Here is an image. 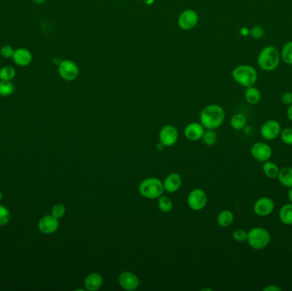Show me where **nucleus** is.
<instances>
[{"label":"nucleus","instance_id":"nucleus-1","mask_svg":"<svg viewBox=\"0 0 292 291\" xmlns=\"http://www.w3.org/2000/svg\"><path fill=\"white\" fill-rule=\"evenodd\" d=\"M225 111L222 106L209 104L200 114V122L204 128L215 130L222 126L225 120Z\"/></svg>","mask_w":292,"mask_h":291},{"label":"nucleus","instance_id":"nucleus-2","mask_svg":"<svg viewBox=\"0 0 292 291\" xmlns=\"http://www.w3.org/2000/svg\"><path fill=\"white\" fill-rule=\"evenodd\" d=\"M281 61L280 51L274 46H265L257 56V64L261 70L273 72L278 68Z\"/></svg>","mask_w":292,"mask_h":291},{"label":"nucleus","instance_id":"nucleus-3","mask_svg":"<svg viewBox=\"0 0 292 291\" xmlns=\"http://www.w3.org/2000/svg\"><path fill=\"white\" fill-rule=\"evenodd\" d=\"M232 77L236 83L247 88L256 85L258 80V73L253 66L241 64L233 68Z\"/></svg>","mask_w":292,"mask_h":291},{"label":"nucleus","instance_id":"nucleus-4","mask_svg":"<svg viewBox=\"0 0 292 291\" xmlns=\"http://www.w3.org/2000/svg\"><path fill=\"white\" fill-rule=\"evenodd\" d=\"M138 190L142 197L147 199H158L164 191L162 181L157 178H147L139 185Z\"/></svg>","mask_w":292,"mask_h":291},{"label":"nucleus","instance_id":"nucleus-5","mask_svg":"<svg viewBox=\"0 0 292 291\" xmlns=\"http://www.w3.org/2000/svg\"><path fill=\"white\" fill-rule=\"evenodd\" d=\"M247 241L253 249H263L270 243L271 236L267 229L263 227H253L248 232Z\"/></svg>","mask_w":292,"mask_h":291},{"label":"nucleus","instance_id":"nucleus-6","mask_svg":"<svg viewBox=\"0 0 292 291\" xmlns=\"http://www.w3.org/2000/svg\"><path fill=\"white\" fill-rule=\"evenodd\" d=\"M58 74L60 77L66 81H74L79 77L80 69L74 61L65 59L58 63Z\"/></svg>","mask_w":292,"mask_h":291},{"label":"nucleus","instance_id":"nucleus-7","mask_svg":"<svg viewBox=\"0 0 292 291\" xmlns=\"http://www.w3.org/2000/svg\"><path fill=\"white\" fill-rule=\"evenodd\" d=\"M199 17L197 11L192 9H187L182 11L178 17V26L185 31H190L196 28Z\"/></svg>","mask_w":292,"mask_h":291},{"label":"nucleus","instance_id":"nucleus-8","mask_svg":"<svg viewBox=\"0 0 292 291\" xmlns=\"http://www.w3.org/2000/svg\"><path fill=\"white\" fill-rule=\"evenodd\" d=\"M208 203V197L204 190L201 189H194L189 193L187 197V204L190 209L194 211H200L206 207Z\"/></svg>","mask_w":292,"mask_h":291},{"label":"nucleus","instance_id":"nucleus-9","mask_svg":"<svg viewBox=\"0 0 292 291\" xmlns=\"http://www.w3.org/2000/svg\"><path fill=\"white\" fill-rule=\"evenodd\" d=\"M281 133V125L276 120H268L260 127V135L265 140H273Z\"/></svg>","mask_w":292,"mask_h":291},{"label":"nucleus","instance_id":"nucleus-10","mask_svg":"<svg viewBox=\"0 0 292 291\" xmlns=\"http://www.w3.org/2000/svg\"><path fill=\"white\" fill-rule=\"evenodd\" d=\"M179 139V133L176 127L172 125L163 126L159 133V141L165 147H170L177 143Z\"/></svg>","mask_w":292,"mask_h":291},{"label":"nucleus","instance_id":"nucleus-11","mask_svg":"<svg viewBox=\"0 0 292 291\" xmlns=\"http://www.w3.org/2000/svg\"><path fill=\"white\" fill-rule=\"evenodd\" d=\"M118 282L120 287L127 291H134L137 290L140 285V280L136 274L130 271H124L119 275Z\"/></svg>","mask_w":292,"mask_h":291},{"label":"nucleus","instance_id":"nucleus-12","mask_svg":"<svg viewBox=\"0 0 292 291\" xmlns=\"http://www.w3.org/2000/svg\"><path fill=\"white\" fill-rule=\"evenodd\" d=\"M250 153L257 161L265 162L271 158L273 150L271 146L264 142H258L252 145Z\"/></svg>","mask_w":292,"mask_h":291},{"label":"nucleus","instance_id":"nucleus-13","mask_svg":"<svg viewBox=\"0 0 292 291\" xmlns=\"http://www.w3.org/2000/svg\"><path fill=\"white\" fill-rule=\"evenodd\" d=\"M275 203L269 197H261L255 203L254 212L260 217H266L273 213Z\"/></svg>","mask_w":292,"mask_h":291},{"label":"nucleus","instance_id":"nucleus-14","mask_svg":"<svg viewBox=\"0 0 292 291\" xmlns=\"http://www.w3.org/2000/svg\"><path fill=\"white\" fill-rule=\"evenodd\" d=\"M38 228L39 232L43 234H52L59 228V221L52 215H46L40 219L38 223Z\"/></svg>","mask_w":292,"mask_h":291},{"label":"nucleus","instance_id":"nucleus-15","mask_svg":"<svg viewBox=\"0 0 292 291\" xmlns=\"http://www.w3.org/2000/svg\"><path fill=\"white\" fill-rule=\"evenodd\" d=\"M12 60L15 64L19 67H27L32 63V53L29 50L23 48V47L15 49L14 54L12 56Z\"/></svg>","mask_w":292,"mask_h":291},{"label":"nucleus","instance_id":"nucleus-16","mask_svg":"<svg viewBox=\"0 0 292 291\" xmlns=\"http://www.w3.org/2000/svg\"><path fill=\"white\" fill-rule=\"evenodd\" d=\"M204 134V127L201 123H190L184 131L185 137L191 142L200 140Z\"/></svg>","mask_w":292,"mask_h":291},{"label":"nucleus","instance_id":"nucleus-17","mask_svg":"<svg viewBox=\"0 0 292 291\" xmlns=\"http://www.w3.org/2000/svg\"><path fill=\"white\" fill-rule=\"evenodd\" d=\"M162 184H163L164 191L174 193L178 191L182 186V179L179 173L172 172L166 177Z\"/></svg>","mask_w":292,"mask_h":291},{"label":"nucleus","instance_id":"nucleus-18","mask_svg":"<svg viewBox=\"0 0 292 291\" xmlns=\"http://www.w3.org/2000/svg\"><path fill=\"white\" fill-rule=\"evenodd\" d=\"M103 278L99 273H92L85 277V290L88 291H99L102 287Z\"/></svg>","mask_w":292,"mask_h":291},{"label":"nucleus","instance_id":"nucleus-19","mask_svg":"<svg viewBox=\"0 0 292 291\" xmlns=\"http://www.w3.org/2000/svg\"><path fill=\"white\" fill-rule=\"evenodd\" d=\"M244 98L250 104L256 105L257 103H259L261 99L260 90L255 86L247 87L244 92Z\"/></svg>","mask_w":292,"mask_h":291},{"label":"nucleus","instance_id":"nucleus-20","mask_svg":"<svg viewBox=\"0 0 292 291\" xmlns=\"http://www.w3.org/2000/svg\"><path fill=\"white\" fill-rule=\"evenodd\" d=\"M279 183L283 186L291 188L292 187V167H285L279 170L278 177Z\"/></svg>","mask_w":292,"mask_h":291},{"label":"nucleus","instance_id":"nucleus-21","mask_svg":"<svg viewBox=\"0 0 292 291\" xmlns=\"http://www.w3.org/2000/svg\"><path fill=\"white\" fill-rule=\"evenodd\" d=\"M234 221V215L231 211L222 210L217 216V223L222 227H228Z\"/></svg>","mask_w":292,"mask_h":291},{"label":"nucleus","instance_id":"nucleus-22","mask_svg":"<svg viewBox=\"0 0 292 291\" xmlns=\"http://www.w3.org/2000/svg\"><path fill=\"white\" fill-rule=\"evenodd\" d=\"M279 220L285 225L292 224V204L284 205L279 211Z\"/></svg>","mask_w":292,"mask_h":291},{"label":"nucleus","instance_id":"nucleus-23","mask_svg":"<svg viewBox=\"0 0 292 291\" xmlns=\"http://www.w3.org/2000/svg\"><path fill=\"white\" fill-rule=\"evenodd\" d=\"M230 123H231V126L234 130H243V129H244V127L246 126V116L243 115V114H235L234 116H232Z\"/></svg>","mask_w":292,"mask_h":291},{"label":"nucleus","instance_id":"nucleus-24","mask_svg":"<svg viewBox=\"0 0 292 291\" xmlns=\"http://www.w3.org/2000/svg\"><path fill=\"white\" fill-rule=\"evenodd\" d=\"M263 172L265 175L267 176L269 179H275L278 177L279 169L278 166L275 164L273 161H267L263 162Z\"/></svg>","mask_w":292,"mask_h":291},{"label":"nucleus","instance_id":"nucleus-25","mask_svg":"<svg viewBox=\"0 0 292 291\" xmlns=\"http://www.w3.org/2000/svg\"><path fill=\"white\" fill-rule=\"evenodd\" d=\"M280 56L284 63L292 65V40L285 43L280 51Z\"/></svg>","mask_w":292,"mask_h":291},{"label":"nucleus","instance_id":"nucleus-26","mask_svg":"<svg viewBox=\"0 0 292 291\" xmlns=\"http://www.w3.org/2000/svg\"><path fill=\"white\" fill-rule=\"evenodd\" d=\"M17 72L11 66H4L0 68V81H11L14 80Z\"/></svg>","mask_w":292,"mask_h":291},{"label":"nucleus","instance_id":"nucleus-27","mask_svg":"<svg viewBox=\"0 0 292 291\" xmlns=\"http://www.w3.org/2000/svg\"><path fill=\"white\" fill-rule=\"evenodd\" d=\"M15 86L11 81H0V96L10 97L14 93Z\"/></svg>","mask_w":292,"mask_h":291},{"label":"nucleus","instance_id":"nucleus-28","mask_svg":"<svg viewBox=\"0 0 292 291\" xmlns=\"http://www.w3.org/2000/svg\"><path fill=\"white\" fill-rule=\"evenodd\" d=\"M172 202L169 197L161 196L158 198V207L163 213H169L172 209Z\"/></svg>","mask_w":292,"mask_h":291},{"label":"nucleus","instance_id":"nucleus-29","mask_svg":"<svg viewBox=\"0 0 292 291\" xmlns=\"http://www.w3.org/2000/svg\"><path fill=\"white\" fill-rule=\"evenodd\" d=\"M202 139L204 141V144H207V145H213L217 141V135L215 134V131L208 129L206 132L204 131Z\"/></svg>","mask_w":292,"mask_h":291},{"label":"nucleus","instance_id":"nucleus-30","mask_svg":"<svg viewBox=\"0 0 292 291\" xmlns=\"http://www.w3.org/2000/svg\"><path fill=\"white\" fill-rule=\"evenodd\" d=\"M11 220V214L7 207L0 204V226H4Z\"/></svg>","mask_w":292,"mask_h":291},{"label":"nucleus","instance_id":"nucleus-31","mask_svg":"<svg viewBox=\"0 0 292 291\" xmlns=\"http://www.w3.org/2000/svg\"><path fill=\"white\" fill-rule=\"evenodd\" d=\"M250 35L254 39H260L265 35V29L260 25H256L250 29Z\"/></svg>","mask_w":292,"mask_h":291},{"label":"nucleus","instance_id":"nucleus-32","mask_svg":"<svg viewBox=\"0 0 292 291\" xmlns=\"http://www.w3.org/2000/svg\"><path fill=\"white\" fill-rule=\"evenodd\" d=\"M65 213H66V208L63 204H56L52 209V215L53 217L56 218L57 220L64 217Z\"/></svg>","mask_w":292,"mask_h":291},{"label":"nucleus","instance_id":"nucleus-33","mask_svg":"<svg viewBox=\"0 0 292 291\" xmlns=\"http://www.w3.org/2000/svg\"><path fill=\"white\" fill-rule=\"evenodd\" d=\"M247 238H248V232L244 231L243 229H237L232 232V239L236 242H244L246 241Z\"/></svg>","mask_w":292,"mask_h":291},{"label":"nucleus","instance_id":"nucleus-34","mask_svg":"<svg viewBox=\"0 0 292 291\" xmlns=\"http://www.w3.org/2000/svg\"><path fill=\"white\" fill-rule=\"evenodd\" d=\"M281 139L285 144L292 145V128L286 127L285 129L281 130L280 133Z\"/></svg>","mask_w":292,"mask_h":291},{"label":"nucleus","instance_id":"nucleus-35","mask_svg":"<svg viewBox=\"0 0 292 291\" xmlns=\"http://www.w3.org/2000/svg\"><path fill=\"white\" fill-rule=\"evenodd\" d=\"M15 49L11 46L9 45H5V46H2L1 49H0V54L1 56H3L4 58L9 59V58H12V56L14 54Z\"/></svg>","mask_w":292,"mask_h":291},{"label":"nucleus","instance_id":"nucleus-36","mask_svg":"<svg viewBox=\"0 0 292 291\" xmlns=\"http://www.w3.org/2000/svg\"><path fill=\"white\" fill-rule=\"evenodd\" d=\"M281 101L285 105H291L292 104V91H287L282 95Z\"/></svg>","mask_w":292,"mask_h":291},{"label":"nucleus","instance_id":"nucleus-37","mask_svg":"<svg viewBox=\"0 0 292 291\" xmlns=\"http://www.w3.org/2000/svg\"><path fill=\"white\" fill-rule=\"evenodd\" d=\"M281 291V288L278 287L275 284H270L267 287H265L263 289V291Z\"/></svg>","mask_w":292,"mask_h":291},{"label":"nucleus","instance_id":"nucleus-38","mask_svg":"<svg viewBox=\"0 0 292 291\" xmlns=\"http://www.w3.org/2000/svg\"><path fill=\"white\" fill-rule=\"evenodd\" d=\"M240 33L242 36L250 35V29L247 28H241Z\"/></svg>","mask_w":292,"mask_h":291},{"label":"nucleus","instance_id":"nucleus-39","mask_svg":"<svg viewBox=\"0 0 292 291\" xmlns=\"http://www.w3.org/2000/svg\"><path fill=\"white\" fill-rule=\"evenodd\" d=\"M286 115H287L288 119L292 121V104L288 106V109L286 110Z\"/></svg>","mask_w":292,"mask_h":291},{"label":"nucleus","instance_id":"nucleus-40","mask_svg":"<svg viewBox=\"0 0 292 291\" xmlns=\"http://www.w3.org/2000/svg\"><path fill=\"white\" fill-rule=\"evenodd\" d=\"M142 1L145 5H149V6L152 5L155 2V0H142Z\"/></svg>","mask_w":292,"mask_h":291},{"label":"nucleus","instance_id":"nucleus-41","mask_svg":"<svg viewBox=\"0 0 292 291\" xmlns=\"http://www.w3.org/2000/svg\"><path fill=\"white\" fill-rule=\"evenodd\" d=\"M288 199L292 204V187L290 188V190L288 191Z\"/></svg>","mask_w":292,"mask_h":291},{"label":"nucleus","instance_id":"nucleus-42","mask_svg":"<svg viewBox=\"0 0 292 291\" xmlns=\"http://www.w3.org/2000/svg\"><path fill=\"white\" fill-rule=\"evenodd\" d=\"M156 147H157V150H159V151H162L165 146L159 141V143L157 144V146H156Z\"/></svg>","mask_w":292,"mask_h":291},{"label":"nucleus","instance_id":"nucleus-43","mask_svg":"<svg viewBox=\"0 0 292 291\" xmlns=\"http://www.w3.org/2000/svg\"><path fill=\"white\" fill-rule=\"evenodd\" d=\"M33 1H34V3H36V4H43V3H45L46 0H33Z\"/></svg>","mask_w":292,"mask_h":291},{"label":"nucleus","instance_id":"nucleus-44","mask_svg":"<svg viewBox=\"0 0 292 291\" xmlns=\"http://www.w3.org/2000/svg\"><path fill=\"white\" fill-rule=\"evenodd\" d=\"M1 200H2V193L0 191V202H1Z\"/></svg>","mask_w":292,"mask_h":291}]
</instances>
